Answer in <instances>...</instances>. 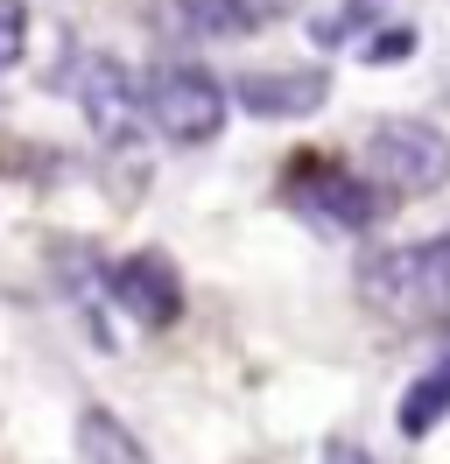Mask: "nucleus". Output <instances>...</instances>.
Here are the masks:
<instances>
[{
	"label": "nucleus",
	"instance_id": "1a4fd4ad",
	"mask_svg": "<svg viewBox=\"0 0 450 464\" xmlns=\"http://www.w3.org/2000/svg\"><path fill=\"white\" fill-rule=\"evenodd\" d=\"M394 422H401L408 443H422V436H436L450 422V345L408 380V394H401V408H394Z\"/></svg>",
	"mask_w": 450,
	"mask_h": 464
},
{
	"label": "nucleus",
	"instance_id": "423d86ee",
	"mask_svg": "<svg viewBox=\"0 0 450 464\" xmlns=\"http://www.w3.org/2000/svg\"><path fill=\"white\" fill-rule=\"evenodd\" d=\"M78 113L106 148H134L148 113H141V78L120 57H84L78 63Z\"/></svg>",
	"mask_w": 450,
	"mask_h": 464
},
{
	"label": "nucleus",
	"instance_id": "7ed1b4c3",
	"mask_svg": "<svg viewBox=\"0 0 450 464\" xmlns=\"http://www.w3.org/2000/svg\"><path fill=\"white\" fill-rule=\"evenodd\" d=\"M366 183L394 190V198H429L450 183V134L436 120H380L359 141Z\"/></svg>",
	"mask_w": 450,
	"mask_h": 464
},
{
	"label": "nucleus",
	"instance_id": "20e7f679",
	"mask_svg": "<svg viewBox=\"0 0 450 464\" xmlns=\"http://www.w3.org/2000/svg\"><path fill=\"white\" fill-rule=\"evenodd\" d=\"M281 204L317 232H366L380 218V190L359 169H338L324 155H296L281 176Z\"/></svg>",
	"mask_w": 450,
	"mask_h": 464
},
{
	"label": "nucleus",
	"instance_id": "9b49d317",
	"mask_svg": "<svg viewBox=\"0 0 450 464\" xmlns=\"http://www.w3.org/2000/svg\"><path fill=\"white\" fill-rule=\"evenodd\" d=\"M28 57V0H0V78Z\"/></svg>",
	"mask_w": 450,
	"mask_h": 464
},
{
	"label": "nucleus",
	"instance_id": "f03ea898",
	"mask_svg": "<svg viewBox=\"0 0 450 464\" xmlns=\"http://www.w3.org/2000/svg\"><path fill=\"white\" fill-rule=\"evenodd\" d=\"M225 106H232V92L191 57H162L148 63V78H141V113L148 127L176 148H204L225 134Z\"/></svg>",
	"mask_w": 450,
	"mask_h": 464
},
{
	"label": "nucleus",
	"instance_id": "f8f14e48",
	"mask_svg": "<svg viewBox=\"0 0 450 464\" xmlns=\"http://www.w3.org/2000/svg\"><path fill=\"white\" fill-rule=\"evenodd\" d=\"M373 14H380V0H352L345 14H331V22H317V43H345V35H352V29H366Z\"/></svg>",
	"mask_w": 450,
	"mask_h": 464
},
{
	"label": "nucleus",
	"instance_id": "39448f33",
	"mask_svg": "<svg viewBox=\"0 0 450 464\" xmlns=\"http://www.w3.org/2000/svg\"><path fill=\"white\" fill-rule=\"evenodd\" d=\"M281 14V0H148V29L169 43H247Z\"/></svg>",
	"mask_w": 450,
	"mask_h": 464
},
{
	"label": "nucleus",
	"instance_id": "4468645a",
	"mask_svg": "<svg viewBox=\"0 0 450 464\" xmlns=\"http://www.w3.org/2000/svg\"><path fill=\"white\" fill-rule=\"evenodd\" d=\"M324 464H380V458H373L366 443H345V436H331V443H324Z\"/></svg>",
	"mask_w": 450,
	"mask_h": 464
},
{
	"label": "nucleus",
	"instance_id": "0eeeda50",
	"mask_svg": "<svg viewBox=\"0 0 450 464\" xmlns=\"http://www.w3.org/2000/svg\"><path fill=\"white\" fill-rule=\"evenodd\" d=\"M106 295L141 324V331H169L183 317V282L162 254H127V261L106 267Z\"/></svg>",
	"mask_w": 450,
	"mask_h": 464
},
{
	"label": "nucleus",
	"instance_id": "9d476101",
	"mask_svg": "<svg viewBox=\"0 0 450 464\" xmlns=\"http://www.w3.org/2000/svg\"><path fill=\"white\" fill-rule=\"evenodd\" d=\"M78 464H148V450H141V436L112 408H84L78 415Z\"/></svg>",
	"mask_w": 450,
	"mask_h": 464
},
{
	"label": "nucleus",
	"instance_id": "f257e3e1",
	"mask_svg": "<svg viewBox=\"0 0 450 464\" xmlns=\"http://www.w3.org/2000/svg\"><path fill=\"white\" fill-rule=\"evenodd\" d=\"M359 295L373 310H387V317L450 324V232L408 239V246H380L359 267Z\"/></svg>",
	"mask_w": 450,
	"mask_h": 464
},
{
	"label": "nucleus",
	"instance_id": "ddd939ff",
	"mask_svg": "<svg viewBox=\"0 0 450 464\" xmlns=\"http://www.w3.org/2000/svg\"><path fill=\"white\" fill-rule=\"evenodd\" d=\"M416 50V29H380V35H366V63H401Z\"/></svg>",
	"mask_w": 450,
	"mask_h": 464
},
{
	"label": "nucleus",
	"instance_id": "6e6552de",
	"mask_svg": "<svg viewBox=\"0 0 450 464\" xmlns=\"http://www.w3.org/2000/svg\"><path fill=\"white\" fill-rule=\"evenodd\" d=\"M324 99H331V71H317V63H303V71H240L232 78V106L253 120H309Z\"/></svg>",
	"mask_w": 450,
	"mask_h": 464
}]
</instances>
